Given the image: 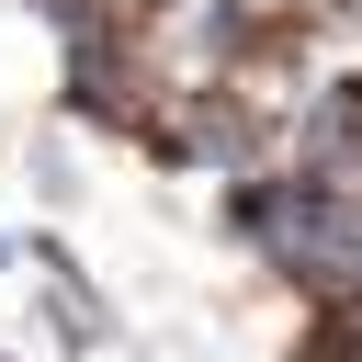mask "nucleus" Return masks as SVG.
Listing matches in <instances>:
<instances>
[{
	"label": "nucleus",
	"mask_w": 362,
	"mask_h": 362,
	"mask_svg": "<svg viewBox=\"0 0 362 362\" xmlns=\"http://www.w3.org/2000/svg\"><path fill=\"white\" fill-rule=\"evenodd\" d=\"M226 226L317 305H362V192L351 181H317V170H283V181H238L226 192Z\"/></svg>",
	"instance_id": "1"
},
{
	"label": "nucleus",
	"mask_w": 362,
	"mask_h": 362,
	"mask_svg": "<svg viewBox=\"0 0 362 362\" xmlns=\"http://www.w3.org/2000/svg\"><path fill=\"white\" fill-rule=\"evenodd\" d=\"M294 147H305L294 170H317V181H362V79L317 90V113H305V136H294Z\"/></svg>",
	"instance_id": "2"
}]
</instances>
